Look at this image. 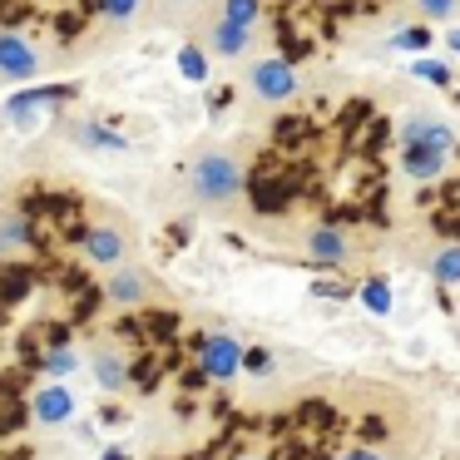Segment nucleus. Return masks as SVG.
<instances>
[{"instance_id":"1","label":"nucleus","mask_w":460,"mask_h":460,"mask_svg":"<svg viewBox=\"0 0 460 460\" xmlns=\"http://www.w3.org/2000/svg\"><path fill=\"white\" fill-rule=\"evenodd\" d=\"M248 193V164L233 149H199L189 164V199L208 213H223Z\"/></svg>"},{"instance_id":"2","label":"nucleus","mask_w":460,"mask_h":460,"mask_svg":"<svg viewBox=\"0 0 460 460\" xmlns=\"http://www.w3.org/2000/svg\"><path fill=\"white\" fill-rule=\"evenodd\" d=\"M297 252L307 262H322V268H361L371 243L357 238L351 228H337V223H312V228H302Z\"/></svg>"},{"instance_id":"3","label":"nucleus","mask_w":460,"mask_h":460,"mask_svg":"<svg viewBox=\"0 0 460 460\" xmlns=\"http://www.w3.org/2000/svg\"><path fill=\"white\" fill-rule=\"evenodd\" d=\"M70 84H40V90H21V94H11V100L0 104V119L5 124H15V129H35V124L45 119V114L55 110V104H65L70 100Z\"/></svg>"},{"instance_id":"4","label":"nucleus","mask_w":460,"mask_h":460,"mask_svg":"<svg viewBox=\"0 0 460 460\" xmlns=\"http://www.w3.org/2000/svg\"><path fill=\"white\" fill-rule=\"evenodd\" d=\"M248 90H252V100H262V104H288L292 94H297V70H292L282 55H262V60L248 65Z\"/></svg>"},{"instance_id":"5","label":"nucleus","mask_w":460,"mask_h":460,"mask_svg":"<svg viewBox=\"0 0 460 460\" xmlns=\"http://www.w3.org/2000/svg\"><path fill=\"white\" fill-rule=\"evenodd\" d=\"M396 139H401V149H406V144H430V149H456V124H450L440 110H426V104H420V110L401 114Z\"/></svg>"},{"instance_id":"6","label":"nucleus","mask_w":460,"mask_h":460,"mask_svg":"<svg viewBox=\"0 0 460 460\" xmlns=\"http://www.w3.org/2000/svg\"><path fill=\"white\" fill-rule=\"evenodd\" d=\"M199 371L208 381H233L243 371V347L238 337H228V332H208L199 347Z\"/></svg>"},{"instance_id":"7","label":"nucleus","mask_w":460,"mask_h":460,"mask_svg":"<svg viewBox=\"0 0 460 460\" xmlns=\"http://www.w3.org/2000/svg\"><path fill=\"white\" fill-rule=\"evenodd\" d=\"M252 35L258 31H248V25H233V21H223V15H208V21H203V50L218 55V60H248Z\"/></svg>"},{"instance_id":"8","label":"nucleus","mask_w":460,"mask_h":460,"mask_svg":"<svg viewBox=\"0 0 460 460\" xmlns=\"http://www.w3.org/2000/svg\"><path fill=\"white\" fill-rule=\"evenodd\" d=\"M104 297H110V307H144L154 297V278L144 268H134V262H119V268H110Z\"/></svg>"},{"instance_id":"9","label":"nucleus","mask_w":460,"mask_h":460,"mask_svg":"<svg viewBox=\"0 0 460 460\" xmlns=\"http://www.w3.org/2000/svg\"><path fill=\"white\" fill-rule=\"evenodd\" d=\"M84 258L94 262V268H119V262H129V233L114 228V223H94L90 233H84Z\"/></svg>"},{"instance_id":"10","label":"nucleus","mask_w":460,"mask_h":460,"mask_svg":"<svg viewBox=\"0 0 460 460\" xmlns=\"http://www.w3.org/2000/svg\"><path fill=\"white\" fill-rule=\"evenodd\" d=\"M40 75V50L25 35L0 31V80H35Z\"/></svg>"},{"instance_id":"11","label":"nucleus","mask_w":460,"mask_h":460,"mask_svg":"<svg viewBox=\"0 0 460 460\" xmlns=\"http://www.w3.org/2000/svg\"><path fill=\"white\" fill-rule=\"evenodd\" d=\"M80 411V401H75V391L70 386H60V381H50V386H40L31 396V416H35V426H65V420Z\"/></svg>"},{"instance_id":"12","label":"nucleus","mask_w":460,"mask_h":460,"mask_svg":"<svg viewBox=\"0 0 460 460\" xmlns=\"http://www.w3.org/2000/svg\"><path fill=\"white\" fill-rule=\"evenodd\" d=\"M450 169V149H430V144H406L401 149V173L416 183H436Z\"/></svg>"},{"instance_id":"13","label":"nucleus","mask_w":460,"mask_h":460,"mask_svg":"<svg viewBox=\"0 0 460 460\" xmlns=\"http://www.w3.org/2000/svg\"><path fill=\"white\" fill-rule=\"evenodd\" d=\"M90 371H94V386H100V391H124L134 381L129 376V357H124V351H114V347H94Z\"/></svg>"},{"instance_id":"14","label":"nucleus","mask_w":460,"mask_h":460,"mask_svg":"<svg viewBox=\"0 0 460 460\" xmlns=\"http://www.w3.org/2000/svg\"><path fill=\"white\" fill-rule=\"evenodd\" d=\"M70 139L80 144L84 154H124L129 149V139H124L119 129H110V124H100V119H80L70 129Z\"/></svg>"},{"instance_id":"15","label":"nucleus","mask_w":460,"mask_h":460,"mask_svg":"<svg viewBox=\"0 0 460 460\" xmlns=\"http://www.w3.org/2000/svg\"><path fill=\"white\" fill-rule=\"evenodd\" d=\"M31 238H35V228H31V218L25 213H0V258H11V252H21V248H31Z\"/></svg>"},{"instance_id":"16","label":"nucleus","mask_w":460,"mask_h":460,"mask_svg":"<svg viewBox=\"0 0 460 460\" xmlns=\"http://www.w3.org/2000/svg\"><path fill=\"white\" fill-rule=\"evenodd\" d=\"M213 15H223V21H233V25H248V31H258V25H262V0H213Z\"/></svg>"},{"instance_id":"17","label":"nucleus","mask_w":460,"mask_h":460,"mask_svg":"<svg viewBox=\"0 0 460 460\" xmlns=\"http://www.w3.org/2000/svg\"><path fill=\"white\" fill-rule=\"evenodd\" d=\"M40 371H45L50 381L70 376V371H80V351H75V347H45V351H40Z\"/></svg>"},{"instance_id":"18","label":"nucleus","mask_w":460,"mask_h":460,"mask_svg":"<svg viewBox=\"0 0 460 460\" xmlns=\"http://www.w3.org/2000/svg\"><path fill=\"white\" fill-rule=\"evenodd\" d=\"M430 278H436L440 288H456L460 282V243L456 248H440L436 258H430Z\"/></svg>"},{"instance_id":"19","label":"nucleus","mask_w":460,"mask_h":460,"mask_svg":"<svg viewBox=\"0 0 460 460\" xmlns=\"http://www.w3.org/2000/svg\"><path fill=\"white\" fill-rule=\"evenodd\" d=\"M179 70H183V80L203 84V80H208V50H203V45H183V50H179Z\"/></svg>"},{"instance_id":"20","label":"nucleus","mask_w":460,"mask_h":460,"mask_svg":"<svg viewBox=\"0 0 460 460\" xmlns=\"http://www.w3.org/2000/svg\"><path fill=\"white\" fill-rule=\"evenodd\" d=\"M94 11H100L110 25H129L134 11H139V0H94Z\"/></svg>"},{"instance_id":"21","label":"nucleus","mask_w":460,"mask_h":460,"mask_svg":"<svg viewBox=\"0 0 460 460\" xmlns=\"http://www.w3.org/2000/svg\"><path fill=\"white\" fill-rule=\"evenodd\" d=\"M460 0H416V15L420 21H456Z\"/></svg>"},{"instance_id":"22","label":"nucleus","mask_w":460,"mask_h":460,"mask_svg":"<svg viewBox=\"0 0 460 460\" xmlns=\"http://www.w3.org/2000/svg\"><path fill=\"white\" fill-rule=\"evenodd\" d=\"M411 75H416V80H430V84H450V70H446V65H436V60H416V65H411Z\"/></svg>"},{"instance_id":"23","label":"nucleus","mask_w":460,"mask_h":460,"mask_svg":"<svg viewBox=\"0 0 460 460\" xmlns=\"http://www.w3.org/2000/svg\"><path fill=\"white\" fill-rule=\"evenodd\" d=\"M337 460H396V450H386V446H351V450H341Z\"/></svg>"},{"instance_id":"24","label":"nucleus","mask_w":460,"mask_h":460,"mask_svg":"<svg viewBox=\"0 0 460 460\" xmlns=\"http://www.w3.org/2000/svg\"><path fill=\"white\" fill-rule=\"evenodd\" d=\"M426 40H430L426 31H406V35H396V45H401V50H426Z\"/></svg>"},{"instance_id":"25","label":"nucleus","mask_w":460,"mask_h":460,"mask_svg":"<svg viewBox=\"0 0 460 460\" xmlns=\"http://www.w3.org/2000/svg\"><path fill=\"white\" fill-rule=\"evenodd\" d=\"M154 5H159L164 15H183V11L193 5V0H154Z\"/></svg>"},{"instance_id":"26","label":"nucleus","mask_w":460,"mask_h":460,"mask_svg":"<svg viewBox=\"0 0 460 460\" xmlns=\"http://www.w3.org/2000/svg\"><path fill=\"white\" fill-rule=\"evenodd\" d=\"M100 460H129V450H124V446H104Z\"/></svg>"},{"instance_id":"27","label":"nucleus","mask_w":460,"mask_h":460,"mask_svg":"<svg viewBox=\"0 0 460 460\" xmlns=\"http://www.w3.org/2000/svg\"><path fill=\"white\" fill-rule=\"evenodd\" d=\"M450 50H460V25H456V31H450Z\"/></svg>"},{"instance_id":"28","label":"nucleus","mask_w":460,"mask_h":460,"mask_svg":"<svg viewBox=\"0 0 460 460\" xmlns=\"http://www.w3.org/2000/svg\"><path fill=\"white\" fill-rule=\"evenodd\" d=\"M233 460H262V456H233Z\"/></svg>"},{"instance_id":"29","label":"nucleus","mask_w":460,"mask_h":460,"mask_svg":"<svg viewBox=\"0 0 460 460\" xmlns=\"http://www.w3.org/2000/svg\"><path fill=\"white\" fill-rule=\"evenodd\" d=\"M322 460H327V456H322Z\"/></svg>"}]
</instances>
